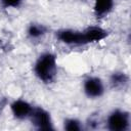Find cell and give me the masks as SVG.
<instances>
[{
    "mask_svg": "<svg viewBox=\"0 0 131 131\" xmlns=\"http://www.w3.org/2000/svg\"><path fill=\"white\" fill-rule=\"evenodd\" d=\"M114 0H94V12L97 16L106 15L113 8Z\"/></svg>",
    "mask_w": 131,
    "mask_h": 131,
    "instance_id": "ba28073f",
    "label": "cell"
},
{
    "mask_svg": "<svg viewBox=\"0 0 131 131\" xmlns=\"http://www.w3.org/2000/svg\"><path fill=\"white\" fill-rule=\"evenodd\" d=\"M32 110V106L25 100H15L11 104V112L13 116L17 119H24L29 117Z\"/></svg>",
    "mask_w": 131,
    "mask_h": 131,
    "instance_id": "8992f818",
    "label": "cell"
},
{
    "mask_svg": "<svg viewBox=\"0 0 131 131\" xmlns=\"http://www.w3.org/2000/svg\"><path fill=\"white\" fill-rule=\"evenodd\" d=\"M127 81V78L124 74H114L113 77H112V83L115 85V86H118V85H123L125 82Z\"/></svg>",
    "mask_w": 131,
    "mask_h": 131,
    "instance_id": "8fae6325",
    "label": "cell"
},
{
    "mask_svg": "<svg viewBox=\"0 0 131 131\" xmlns=\"http://www.w3.org/2000/svg\"><path fill=\"white\" fill-rule=\"evenodd\" d=\"M64 129L69 131H79L81 130V126L77 120L70 119L64 122Z\"/></svg>",
    "mask_w": 131,
    "mask_h": 131,
    "instance_id": "30bf717a",
    "label": "cell"
},
{
    "mask_svg": "<svg viewBox=\"0 0 131 131\" xmlns=\"http://www.w3.org/2000/svg\"><path fill=\"white\" fill-rule=\"evenodd\" d=\"M84 91L88 97H99L103 93V85L100 79L91 77L84 83Z\"/></svg>",
    "mask_w": 131,
    "mask_h": 131,
    "instance_id": "5b68a950",
    "label": "cell"
},
{
    "mask_svg": "<svg viewBox=\"0 0 131 131\" xmlns=\"http://www.w3.org/2000/svg\"><path fill=\"white\" fill-rule=\"evenodd\" d=\"M30 117H31L32 123L38 129H41V130H50V129H53L50 115L45 110H43L41 107L33 108L32 112H31V114H30Z\"/></svg>",
    "mask_w": 131,
    "mask_h": 131,
    "instance_id": "7a4b0ae2",
    "label": "cell"
},
{
    "mask_svg": "<svg viewBox=\"0 0 131 131\" xmlns=\"http://www.w3.org/2000/svg\"><path fill=\"white\" fill-rule=\"evenodd\" d=\"M35 74L43 82H51L56 75V58L51 53L42 54L35 63Z\"/></svg>",
    "mask_w": 131,
    "mask_h": 131,
    "instance_id": "6da1fadb",
    "label": "cell"
},
{
    "mask_svg": "<svg viewBox=\"0 0 131 131\" xmlns=\"http://www.w3.org/2000/svg\"><path fill=\"white\" fill-rule=\"evenodd\" d=\"M128 125H129V116L128 114L121 111H115L110 115L107 119L108 129L113 131L126 130Z\"/></svg>",
    "mask_w": 131,
    "mask_h": 131,
    "instance_id": "3957f363",
    "label": "cell"
},
{
    "mask_svg": "<svg viewBox=\"0 0 131 131\" xmlns=\"http://www.w3.org/2000/svg\"><path fill=\"white\" fill-rule=\"evenodd\" d=\"M28 33L32 38H39L45 33V28L41 25H31L29 27Z\"/></svg>",
    "mask_w": 131,
    "mask_h": 131,
    "instance_id": "9c48e42d",
    "label": "cell"
},
{
    "mask_svg": "<svg viewBox=\"0 0 131 131\" xmlns=\"http://www.w3.org/2000/svg\"><path fill=\"white\" fill-rule=\"evenodd\" d=\"M84 35H85V38H86V42L91 43V42H97V41H100V40L104 39L107 34L101 28L91 27V28H88L87 30L84 31Z\"/></svg>",
    "mask_w": 131,
    "mask_h": 131,
    "instance_id": "52a82bcc",
    "label": "cell"
},
{
    "mask_svg": "<svg viewBox=\"0 0 131 131\" xmlns=\"http://www.w3.org/2000/svg\"><path fill=\"white\" fill-rule=\"evenodd\" d=\"M4 7H17L21 0H1Z\"/></svg>",
    "mask_w": 131,
    "mask_h": 131,
    "instance_id": "7c38bea8",
    "label": "cell"
},
{
    "mask_svg": "<svg viewBox=\"0 0 131 131\" xmlns=\"http://www.w3.org/2000/svg\"><path fill=\"white\" fill-rule=\"evenodd\" d=\"M57 37L61 42H63L66 44H74V45L87 44L84 32H77V31H72V30H63V31L58 32Z\"/></svg>",
    "mask_w": 131,
    "mask_h": 131,
    "instance_id": "277c9868",
    "label": "cell"
}]
</instances>
